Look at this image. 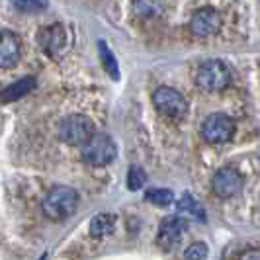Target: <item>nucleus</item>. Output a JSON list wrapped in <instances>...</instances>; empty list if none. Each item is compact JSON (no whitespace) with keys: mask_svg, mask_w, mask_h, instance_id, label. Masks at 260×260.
I'll use <instances>...</instances> for the list:
<instances>
[{"mask_svg":"<svg viewBox=\"0 0 260 260\" xmlns=\"http://www.w3.org/2000/svg\"><path fill=\"white\" fill-rule=\"evenodd\" d=\"M78 208V192L69 188V186H57L53 188L49 194L43 198L41 202V209L43 213L55 219V221H63L69 219Z\"/></svg>","mask_w":260,"mask_h":260,"instance_id":"1","label":"nucleus"},{"mask_svg":"<svg viewBox=\"0 0 260 260\" xmlns=\"http://www.w3.org/2000/svg\"><path fill=\"white\" fill-rule=\"evenodd\" d=\"M196 82L204 92L225 90L231 84V71L219 59H209L202 63L196 75Z\"/></svg>","mask_w":260,"mask_h":260,"instance_id":"2","label":"nucleus"},{"mask_svg":"<svg viewBox=\"0 0 260 260\" xmlns=\"http://www.w3.org/2000/svg\"><path fill=\"white\" fill-rule=\"evenodd\" d=\"M116 143L106 133H92L90 139L82 143V160L90 167H106L116 158Z\"/></svg>","mask_w":260,"mask_h":260,"instance_id":"3","label":"nucleus"},{"mask_svg":"<svg viewBox=\"0 0 260 260\" xmlns=\"http://www.w3.org/2000/svg\"><path fill=\"white\" fill-rule=\"evenodd\" d=\"M94 133V123L88 116L82 114H71L61 119L59 123V137L61 141L71 147H78V145L86 143Z\"/></svg>","mask_w":260,"mask_h":260,"instance_id":"4","label":"nucleus"},{"mask_svg":"<svg viewBox=\"0 0 260 260\" xmlns=\"http://www.w3.org/2000/svg\"><path fill=\"white\" fill-rule=\"evenodd\" d=\"M153 104L156 112L170 119H182L188 114V102L182 94L170 86H158L153 92Z\"/></svg>","mask_w":260,"mask_h":260,"instance_id":"5","label":"nucleus"},{"mask_svg":"<svg viewBox=\"0 0 260 260\" xmlns=\"http://www.w3.org/2000/svg\"><path fill=\"white\" fill-rule=\"evenodd\" d=\"M38 41L39 47L51 59L63 57L67 49L71 47V36H69V29L63 24H51V26H45L43 29H39Z\"/></svg>","mask_w":260,"mask_h":260,"instance_id":"6","label":"nucleus"},{"mask_svg":"<svg viewBox=\"0 0 260 260\" xmlns=\"http://www.w3.org/2000/svg\"><path fill=\"white\" fill-rule=\"evenodd\" d=\"M202 135L208 143H227L235 135V121L225 114H211L202 125Z\"/></svg>","mask_w":260,"mask_h":260,"instance_id":"7","label":"nucleus"},{"mask_svg":"<svg viewBox=\"0 0 260 260\" xmlns=\"http://www.w3.org/2000/svg\"><path fill=\"white\" fill-rule=\"evenodd\" d=\"M188 231V223L182 215H170L167 219H162L158 225V235H156V243L162 248H174L180 245L184 235Z\"/></svg>","mask_w":260,"mask_h":260,"instance_id":"8","label":"nucleus"},{"mask_svg":"<svg viewBox=\"0 0 260 260\" xmlns=\"http://www.w3.org/2000/svg\"><path fill=\"white\" fill-rule=\"evenodd\" d=\"M221 16L213 8H202L192 16L190 20V31L196 38H209L219 31L221 27Z\"/></svg>","mask_w":260,"mask_h":260,"instance_id":"9","label":"nucleus"},{"mask_svg":"<svg viewBox=\"0 0 260 260\" xmlns=\"http://www.w3.org/2000/svg\"><path fill=\"white\" fill-rule=\"evenodd\" d=\"M211 188H213V192L219 196V198H231V196L241 192V188H243V176L235 169H229V167L219 169L213 174Z\"/></svg>","mask_w":260,"mask_h":260,"instance_id":"10","label":"nucleus"},{"mask_svg":"<svg viewBox=\"0 0 260 260\" xmlns=\"http://www.w3.org/2000/svg\"><path fill=\"white\" fill-rule=\"evenodd\" d=\"M22 55V41L10 29H0V69H12Z\"/></svg>","mask_w":260,"mask_h":260,"instance_id":"11","label":"nucleus"},{"mask_svg":"<svg viewBox=\"0 0 260 260\" xmlns=\"http://www.w3.org/2000/svg\"><path fill=\"white\" fill-rule=\"evenodd\" d=\"M36 86H38V80L34 77L22 78V80L14 82L8 88H4V90L0 92V102H14V100H20V98H24V96L29 94L31 90H36Z\"/></svg>","mask_w":260,"mask_h":260,"instance_id":"12","label":"nucleus"},{"mask_svg":"<svg viewBox=\"0 0 260 260\" xmlns=\"http://www.w3.org/2000/svg\"><path fill=\"white\" fill-rule=\"evenodd\" d=\"M176 208H178V211L182 215H190L196 221H206V209H204V206L192 194H188V192L182 194V198L176 202Z\"/></svg>","mask_w":260,"mask_h":260,"instance_id":"13","label":"nucleus"},{"mask_svg":"<svg viewBox=\"0 0 260 260\" xmlns=\"http://www.w3.org/2000/svg\"><path fill=\"white\" fill-rule=\"evenodd\" d=\"M116 229V217L112 213H98L96 217H92L90 221V235L96 239L108 237Z\"/></svg>","mask_w":260,"mask_h":260,"instance_id":"14","label":"nucleus"},{"mask_svg":"<svg viewBox=\"0 0 260 260\" xmlns=\"http://www.w3.org/2000/svg\"><path fill=\"white\" fill-rule=\"evenodd\" d=\"M133 10L141 18H156L162 10V4L160 0H133Z\"/></svg>","mask_w":260,"mask_h":260,"instance_id":"15","label":"nucleus"},{"mask_svg":"<svg viewBox=\"0 0 260 260\" xmlns=\"http://www.w3.org/2000/svg\"><path fill=\"white\" fill-rule=\"evenodd\" d=\"M145 200L149 204L158 206V208H167L174 202V194H172V190H167V188H151L145 194Z\"/></svg>","mask_w":260,"mask_h":260,"instance_id":"16","label":"nucleus"},{"mask_svg":"<svg viewBox=\"0 0 260 260\" xmlns=\"http://www.w3.org/2000/svg\"><path fill=\"white\" fill-rule=\"evenodd\" d=\"M98 47H100V53H102V65H104V69L108 71V75L114 78V80H117V78H119V67H117V61H116V57H114V53L110 51V47L106 45V41H100Z\"/></svg>","mask_w":260,"mask_h":260,"instance_id":"17","label":"nucleus"},{"mask_svg":"<svg viewBox=\"0 0 260 260\" xmlns=\"http://www.w3.org/2000/svg\"><path fill=\"white\" fill-rule=\"evenodd\" d=\"M16 10L26 14H38L49 6V0H10Z\"/></svg>","mask_w":260,"mask_h":260,"instance_id":"18","label":"nucleus"},{"mask_svg":"<svg viewBox=\"0 0 260 260\" xmlns=\"http://www.w3.org/2000/svg\"><path fill=\"white\" fill-rule=\"evenodd\" d=\"M145 184H147V172L141 167H131L127 172V188L129 190H141Z\"/></svg>","mask_w":260,"mask_h":260,"instance_id":"19","label":"nucleus"},{"mask_svg":"<svg viewBox=\"0 0 260 260\" xmlns=\"http://www.w3.org/2000/svg\"><path fill=\"white\" fill-rule=\"evenodd\" d=\"M184 258H208V247L204 243H194L192 247H188V250L184 252Z\"/></svg>","mask_w":260,"mask_h":260,"instance_id":"20","label":"nucleus"}]
</instances>
